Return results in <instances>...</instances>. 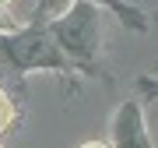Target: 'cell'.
<instances>
[{"mask_svg":"<svg viewBox=\"0 0 158 148\" xmlns=\"http://www.w3.org/2000/svg\"><path fill=\"white\" fill-rule=\"evenodd\" d=\"M116 145H119V148H151V145H148V137H144L141 113H137L134 102L119 109V120H116Z\"/></svg>","mask_w":158,"mask_h":148,"instance_id":"1","label":"cell"},{"mask_svg":"<svg viewBox=\"0 0 158 148\" xmlns=\"http://www.w3.org/2000/svg\"><path fill=\"white\" fill-rule=\"evenodd\" d=\"M81 148H109V145H102V141H85Z\"/></svg>","mask_w":158,"mask_h":148,"instance_id":"2","label":"cell"}]
</instances>
